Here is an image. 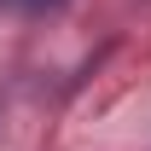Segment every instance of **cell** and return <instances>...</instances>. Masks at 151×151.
I'll return each instance as SVG.
<instances>
[{"mask_svg": "<svg viewBox=\"0 0 151 151\" xmlns=\"http://www.w3.org/2000/svg\"><path fill=\"white\" fill-rule=\"evenodd\" d=\"M35 6H47V0H35Z\"/></svg>", "mask_w": 151, "mask_h": 151, "instance_id": "cell-1", "label": "cell"}]
</instances>
